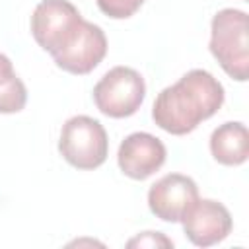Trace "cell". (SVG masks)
<instances>
[{"mask_svg": "<svg viewBox=\"0 0 249 249\" xmlns=\"http://www.w3.org/2000/svg\"><path fill=\"white\" fill-rule=\"evenodd\" d=\"M224 97V86L210 72L193 68L173 86L158 93L152 107V119L161 130L183 136L216 115Z\"/></svg>", "mask_w": 249, "mask_h": 249, "instance_id": "cell-1", "label": "cell"}, {"mask_svg": "<svg viewBox=\"0 0 249 249\" xmlns=\"http://www.w3.org/2000/svg\"><path fill=\"white\" fill-rule=\"evenodd\" d=\"M208 47L230 78H249V23L243 10L224 8L212 18Z\"/></svg>", "mask_w": 249, "mask_h": 249, "instance_id": "cell-2", "label": "cell"}, {"mask_svg": "<svg viewBox=\"0 0 249 249\" xmlns=\"http://www.w3.org/2000/svg\"><path fill=\"white\" fill-rule=\"evenodd\" d=\"M58 152L64 161L76 169H97L107 160L109 138L97 119L88 115H76L62 124Z\"/></svg>", "mask_w": 249, "mask_h": 249, "instance_id": "cell-3", "label": "cell"}, {"mask_svg": "<svg viewBox=\"0 0 249 249\" xmlns=\"http://www.w3.org/2000/svg\"><path fill=\"white\" fill-rule=\"evenodd\" d=\"M86 19L68 0H41L31 14V35L51 56L68 49L80 35Z\"/></svg>", "mask_w": 249, "mask_h": 249, "instance_id": "cell-4", "label": "cell"}, {"mask_svg": "<svg viewBox=\"0 0 249 249\" xmlns=\"http://www.w3.org/2000/svg\"><path fill=\"white\" fill-rule=\"evenodd\" d=\"M146 97V84L140 72L130 66H115L101 76L93 88L95 107L111 117L124 119L134 115Z\"/></svg>", "mask_w": 249, "mask_h": 249, "instance_id": "cell-5", "label": "cell"}, {"mask_svg": "<svg viewBox=\"0 0 249 249\" xmlns=\"http://www.w3.org/2000/svg\"><path fill=\"white\" fill-rule=\"evenodd\" d=\"M187 239L196 247H210L224 241L231 228L230 210L212 198H196L181 218Z\"/></svg>", "mask_w": 249, "mask_h": 249, "instance_id": "cell-6", "label": "cell"}, {"mask_svg": "<svg viewBox=\"0 0 249 249\" xmlns=\"http://www.w3.org/2000/svg\"><path fill=\"white\" fill-rule=\"evenodd\" d=\"M198 198L196 183L183 173H167L148 191V206L152 214L163 222H181L189 206Z\"/></svg>", "mask_w": 249, "mask_h": 249, "instance_id": "cell-7", "label": "cell"}, {"mask_svg": "<svg viewBox=\"0 0 249 249\" xmlns=\"http://www.w3.org/2000/svg\"><path fill=\"white\" fill-rule=\"evenodd\" d=\"M165 156L167 152L160 138L150 132H132L121 142L117 163L126 177L144 181L165 163Z\"/></svg>", "mask_w": 249, "mask_h": 249, "instance_id": "cell-8", "label": "cell"}, {"mask_svg": "<svg viewBox=\"0 0 249 249\" xmlns=\"http://www.w3.org/2000/svg\"><path fill=\"white\" fill-rule=\"evenodd\" d=\"M105 54H107V37L103 29L91 21H86L76 41L68 49L53 56V60L60 70L68 74L84 76L89 74L105 58Z\"/></svg>", "mask_w": 249, "mask_h": 249, "instance_id": "cell-9", "label": "cell"}, {"mask_svg": "<svg viewBox=\"0 0 249 249\" xmlns=\"http://www.w3.org/2000/svg\"><path fill=\"white\" fill-rule=\"evenodd\" d=\"M210 152L222 165H241L249 158V132L243 123L230 121L214 128L210 136Z\"/></svg>", "mask_w": 249, "mask_h": 249, "instance_id": "cell-10", "label": "cell"}, {"mask_svg": "<svg viewBox=\"0 0 249 249\" xmlns=\"http://www.w3.org/2000/svg\"><path fill=\"white\" fill-rule=\"evenodd\" d=\"M27 103L25 84L14 72L12 60L0 53V113H19Z\"/></svg>", "mask_w": 249, "mask_h": 249, "instance_id": "cell-11", "label": "cell"}, {"mask_svg": "<svg viewBox=\"0 0 249 249\" xmlns=\"http://www.w3.org/2000/svg\"><path fill=\"white\" fill-rule=\"evenodd\" d=\"M97 8L113 19H126L134 16L146 0H95Z\"/></svg>", "mask_w": 249, "mask_h": 249, "instance_id": "cell-12", "label": "cell"}, {"mask_svg": "<svg viewBox=\"0 0 249 249\" xmlns=\"http://www.w3.org/2000/svg\"><path fill=\"white\" fill-rule=\"evenodd\" d=\"M128 247H173V241L161 231H142L126 241Z\"/></svg>", "mask_w": 249, "mask_h": 249, "instance_id": "cell-13", "label": "cell"}, {"mask_svg": "<svg viewBox=\"0 0 249 249\" xmlns=\"http://www.w3.org/2000/svg\"><path fill=\"white\" fill-rule=\"evenodd\" d=\"M241 2H247V0H241Z\"/></svg>", "mask_w": 249, "mask_h": 249, "instance_id": "cell-14", "label": "cell"}]
</instances>
